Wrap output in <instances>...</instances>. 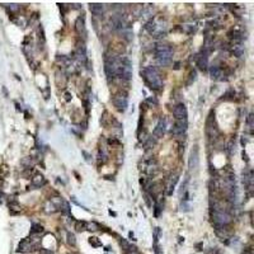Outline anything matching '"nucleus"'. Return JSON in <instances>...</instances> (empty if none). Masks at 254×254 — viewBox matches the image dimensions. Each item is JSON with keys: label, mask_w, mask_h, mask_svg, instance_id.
Segmentation results:
<instances>
[{"label": "nucleus", "mask_w": 254, "mask_h": 254, "mask_svg": "<svg viewBox=\"0 0 254 254\" xmlns=\"http://www.w3.org/2000/svg\"><path fill=\"white\" fill-rule=\"evenodd\" d=\"M142 77L145 83L149 85V88L154 89V90H160L163 87V82H162V77L158 71V69L154 67V66H146L142 71Z\"/></svg>", "instance_id": "f03ea898"}, {"label": "nucleus", "mask_w": 254, "mask_h": 254, "mask_svg": "<svg viewBox=\"0 0 254 254\" xmlns=\"http://www.w3.org/2000/svg\"><path fill=\"white\" fill-rule=\"evenodd\" d=\"M32 229H33V230H32V234H34V232H42V226H41V225H33Z\"/></svg>", "instance_id": "dca6fc26"}, {"label": "nucleus", "mask_w": 254, "mask_h": 254, "mask_svg": "<svg viewBox=\"0 0 254 254\" xmlns=\"http://www.w3.org/2000/svg\"><path fill=\"white\" fill-rule=\"evenodd\" d=\"M212 217H213V221L216 222V225H220V226H225L226 224L230 222V215L222 208H215L212 212Z\"/></svg>", "instance_id": "39448f33"}, {"label": "nucleus", "mask_w": 254, "mask_h": 254, "mask_svg": "<svg viewBox=\"0 0 254 254\" xmlns=\"http://www.w3.org/2000/svg\"><path fill=\"white\" fill-rule=\"evenodd\" d=\"M85 227H87V222H77V224H76V230H77V231L85 230Z\"/></svg>", "instance_id": "2eb2a0df"}, {"label": "nucleus", "mask_w": 254, "mask_h": 254, "mask_svg": "<svg viewBox=\"0 0 254 254\" xmlns=\"http://www.w3.org/2000/svg\"><path fill=\"white\" fill-rule=\"evenodd\" d=\"M173 116L175 117L177 121H182V120H187V108L183 103H179L174 107L173 109Z\"/></svg>", "instance_id": "0eeeda50"}, {"label": "nucleus", "mask_w": 254, "mask_h": 254, "mask_svg": "<svg viewBox=\"0 0 254 254\" xmlns=\"http://www.w3.org/2000/svg\"><path fill=\"white\" fill-rule=\"evenodd\" d=\"M165 126H167V121L164 118H160L158 125H156V127H155V130H154V136L156 139L163 137V135L165 132Z\"/></svg>", "instance_id": "9d476101"}, {"label": "nucleus", "mask_w": 254, "mask_h": 254, "mask_svg": "<svg viewBox=\"0 0 254 254\" xmlns=\"http://www.w3.org/2000/svg\"><path fill=\"white\" fill-rule=\"evenodd\" d=\"M210 74H211L212 79H219V76H221V69L219 66H216V65H213L210 69Z\"/></svg>", "instance_id": "4468645a"}, {"label": "nucleus", "mask_w": 254, "mask_h": 254, "mask_svg": "<svg viewBox=\"0 0 254 254\" xmlns=\"http://www.w3.org/2000/svg\"><path fill=\"white\" fill-rule=\"evenodd\" d=\"M104 69L108 77H120L123 80H130L132 75L131 61L127 57H117V56H106Z\"/></svg>", "instance_id": "f257e3e1"}, {"label": "nucleus", "mask_w": 254, "mask_h": 254, "mask_svg": "<svg viewBox=\"0 0 254 254\" xmlns=\"http://www.w3.org/2000/svg\"><path fill=\"white\" fill-rule=\"evenodd\" d=\"M145 28L147 29V32L154 36V37H163L167 33L168 26L165 22L158 21V19H151L150 22H147V24L145 26Z\"/></svg>", "instance_id": "20e7f679"}, {"label": "nucleus", "mask_w": 254, "mask_h": 254, "mask_svg": "<svg viewBox=\"0 0 254 254\" xmlns=\"http://www.w3.org/2000/svg\"><path fill=\"white\" fill-rule=\"evenodd\" d=\"M75 28H76V32L79 34H82V32L85 33V26H84V19L83 18H77V21L75 23Z\"/></svg>", "instance_id": "ddd939ff"}, {"label": "nucleus", "mask_w": 254, "mask_h": 254, "mask_svg": "<svg viewBox=\"0 0 254 254\" xmlns=\"http://www.w3.org/2000/svg\"><path fill=\"white\" fill-rule=\"evenodd\" d=\"M45 183H46V181H45V178H43L42 174H36L34 177L32 178V184H33L34 187H37V188L42 187Z\"/></svg>", "instance_id": "9b49d317"}, {"label": "nucleus", "mask_w": 254, "mask_h": 254, "mask_svg": "<svg viewBox=\"0 0 254 254\" xmlns=\"http://www.w3.org/2000/svg\"><path fill=\"white\" fill-rule=\"evenodd\" d=\"M186 130H187V120H182V121H177L175 122V125L173 126V128H172V133L173 135H182V133H184L186 132Z\"/></svg>", "instance_id": "1a4fd4ad"}, {"label": "nucleus", "mask_w": 254, "mask_h": 254, "mask_svg": "<svg viewBox=\"0 0 254 254\" xmlns=\"http://www.w3.org/2000/svg\"><path fill=\"white\" fill-rule=\"evenodd\" d=\"M113 104L120 112H125L128 104V98L126 93H118L113 97Z\"/></svg>", "instance_id": "423d86ee"}, {"label": "nucleus", "mask_w": 254, "mask_h": 254, "mask_svg": "<svg viewBox=\"0 0 254 254\" xmlns=\"http://www.w3.org/2000/svg\"><path fill=\"white\" fill-rule=\"evenodd\" d=\"M90 12L94 15H102L104 12V7L102 4H90Z\"/></svg>", "instance_id": "f8f14e48"}, {"label": "nucleus", "mask_w": 254, "mask_h": 254, "mask_svg": "<svg viewBox=\"0 0 254 254\" xmlns=\"http://www.w3.org/2000/svg\"><path fill=\"white\" fill-rule=\"evenodd\" d=\"M69 243L71 245H75V238H74L72 234H69Z\"/></svg>", "instance_id": "f3484780"}, {"label": "nucleus", "mask_w": 254, "mask_h": 254, "mask_svg": "<svg viewBox=\"0 0 254 254\" xmlns=\"http://www.w3.org/2000/svg\"><path fill=\"white\" fill-rule=\"evenodd\" d=\"M198 162H200V158H198V147L194 146V149H193L192 152H191V158H189V170H196L197 167H198Z\"/></svg>", "instance_id": "6e6552de"}, {"label": "nucleus", "mask_w": 254, "mask_h": 254, "mask_svg": "<svg viewBox=\"0 0 254 254\" xmlns=\"http://www.w3.org/2000/svg\"><path fill=\"white\" fill-rule=\"evenodd\" d=\"M155 55L160 66H168L172 62L173 51L168 45H158L155 48Z\"/></svg>", "instance_id": "7ed1b4c3"}]
</instances>
